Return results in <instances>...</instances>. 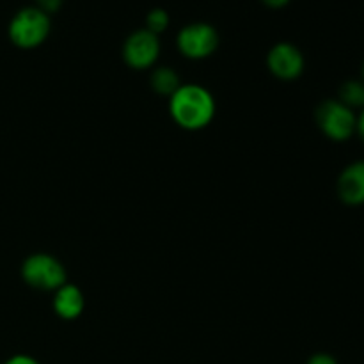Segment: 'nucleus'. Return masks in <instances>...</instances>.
Segmentation results:
<instances>
[{"mask_svg":"<svg viewBox=\"0 0 364 364\" xmlns=\"http://www.w3.org/2000/svg\"><path fill=\"white\" fill-rule=\"evenodd\" d=\"M169 110L178 127L185 130H203L215 117L213 95L198 84L181 85L169 98Z\"/></svg>","mask_w":364,"mask_h":364,"instance_id":"f257e3e1","label":"nucleus"},{"mask_svg":"<svg viewBox=\"0 0 364 364\" xmlns=\"http://www.w3.org/2000/svg\"><path fill=\"white\" fill-rule=\"evenodd\" d=\"M52 28L50 16L39 7H23L9 21V39L18 48L31 50L46 41Z\"/></svg>","mask_w":364,"mask_h":364,"instance_id":"f03ea898","label":"nucleus"},{"mask_svg":"<svg viewBox=\"0 0 364 364\" xmlns=\"http://www.w3.org/2000/svg\"><path fill=\"white\" fill-rule=\"evenodd\" d=\"M21 277L28 287L43 291H55L68 283V274L63 263L46 252L28 256L21 265Z\"/></svg>","mask_w":364,"mask_h":364,"instance_id":"7ed1b4c3","label":"nucleus"},{"mask_svg":"<svg viewBox=\"0 0 364 364\" xmlns=\"http://www.w3.org/2000/svg\"><path fill=\"white\" fill-rule=\"evenodd\" d=\"M316 124L331 141L345 142L355 134L358 116L340 100H326L316 109Z\"/></svg>","mask_w":364,"mask_h":364,"instance_id":"20e7f679","label":"nucleus"},{"mask_svg":"<svg viewBox=\"0 0 364 364\" xmlns=\"http://www.w3.org/2000/svg\"><path fill=\"white\" fill-rule=\"evenodd\" d=\"M176 45L187 59H206L219 46V34L210 23H188L178 32Z\"/></svg>","mask_w":364,"mask_h":364,"instance_id":"39448f33","label":"nucleus"},{"mask_svg":"<svg viewBox=\"0 0 364 364\" xmlns=\"http://www.w3.org/2000/svg\"><path fill=\"white\" fill-rule=\"evenodd\" d=\"M160 55L159 36L149 32L148 28L135 31L128 36L123 46L124 63L134 70H148L156 63Z\"/></svg>","mask_w":364,"mask_h":364,"instance_id":"423d86ee","label":"nucleus"},{"mask_svg":"<svg viewBox=\"0 0 364 364\" xmlns=\"http://www.w3.org/2000/svg\"><path fill=\"white\" fill-rule=\"evenodd\" d=\"M267 66L281 80H295L304 71V55L291 43H277L267 55Z\"/></svg>","mask_w":364,"mask_h":364,"instance_id":"0eeeda50","label":"nucleus"},{"mask_svg":"<svg viewBox=\"0 0 364 364\" xmlns=\"http://www.w3.org/2000/svg\"><path fill=\"white\" fill-rule=\"evenodd\" d=\"M336 188L345 205H364V160H358L341 171Z\"/></svg>","mask_w":364,"mask_h":364,"instance_id":"6e6552de","label":"nucleus"},{"mask_svg":"<svg viewBox=\"0 0 364 364\" xmlns=\"http://www.w3.org/2000/svg\"><path fill=\"white\" fill-rule=\"evenodd\" d=\"M85 299L84 294L75 284L66 283L55 290L53 297V311L63 320H77L84 313Z\"/></svg>","mask_w":364,"mask_h":364,"instance_id":"1a4fd4ad","label":"nucleus"},{"mask_svg":"<svg viewBox=\"0 0 364 364\" xmlns=\"http://www.w3.org/2000/svg\"><path fill=\"white\" fill-rule=\"evenodd\" d=\"M180 77H178L176 71L173 68H156L151 75V87L155 89V92L162 96H173L178 89L181 87Z\"/></svg>","mask_w":364,"mask_h":364,"instance_id":"9d476101","label":"nucleus"},{"mask_svg":"<svg viewBox=\"0 0 364 364\" xmlns=\"http://www.w3.org/2000/svg\"><path fill=\"white\" fill-rule=\"evenodd\" d=\"M340 100L348 109H364V82L363 80H347L340 87Z\"/></svg>","mask_w":364,"mask_h":364,"instance_id":"9b49d317","label":"nucleus"},{"mask_svg":"<svg viewBox=\"0 0 364 364\" xmlns=\"http://www.w3.org/2000/svg\"><path fill=\"white\" fill-rule=\"evenodd\" d=\"M169 27V13L162 7H156V9H151L146 16V28L153 34H162L166 28Z\"/></svg>","mask_w":364,"mask_h":364,"instance_id":"f8f14e48","label":"nucleus"},{"mask_svg":"<svg viewBox=\"0 0 364 364\" xmlns=\"http://www.w3.org/2000/svg\"><path fill=\"white\" fill-rule=\"evenodd\" d=\"M306 364H340V363H338V359L334 358V355L327 354V352H316V354H313L311 358L308 359V363Z\"/></svg>","mask_w":364,"mask_h":364,"instance_id":"ddd939ff","label":"nucleus"},{"mask_svg":"<svg viewBox=\"0 0 364 364\" xmlns=\"http://www.w3.org/2000/svg\"><path fill=\"white\" fill-rule=\"evenodd\" d=\"M36 4H38L36 7H39V9L45 11L46 14H50V13H55V11L59 9L63 0H36Z\"/></svg>","mask_w":364,"mask_h":364,"instance_id":"4468645a","label":"nucleus"},{"mask_svg":"<svg viewBox=\"0 0 364 364\" xmlns=\"http://www.w3.org/2000/svg\"><path fill=\"white\" fill-rule=\"evenodd\" d=\"M4 364H41V363H39L36 358H32V355L16 354V355H13V358L7 359Z\"/></svg>","mask_w":364,"mask_h":364,"instance_id":"2eb2a0df","label":"nucleus"},{"mask_svg":"<svg viewBox=\"0 0 364 364\" xmlns=\"http://www.w3.org/2000/svg\"><path fill=\"white\" fill-rule=\"evenodd\" d=\"M355 134H359V137L364 141V109L359 112L358 116V124H355Z\"/></svg>","mask_w":364,"mask_h":364,"instance_id":"dca6fc26","label":"nucleus"},{"mask_svg":"<svg viewBox=\"0 0 364 364\" xmlns=\"http://www.w3.org/2000/svg\"><path fill=\"white\" fill-rule=\"evenodd\" d=\"M290 0H263V4H267L269 7H274V9H279V7H284Z\"/></svg>","mask_w":364,"mask_h":364,"instance_id":"f3484780","label":"nucleus"},{"mask_svg":"<svg viewBox=\"0 0 364 364\" xmlns=\"http://www.w3.org/2000/svg\"><path fill=\"white\" fill-rule=\"evenodd\" d=\"M361 80L364 82V63H363V68H361Z\"/></svg>","mask_w":364,"mask_h":364,"instance_id":"a211bd4d","label":"nucleus"}]
</instances>
